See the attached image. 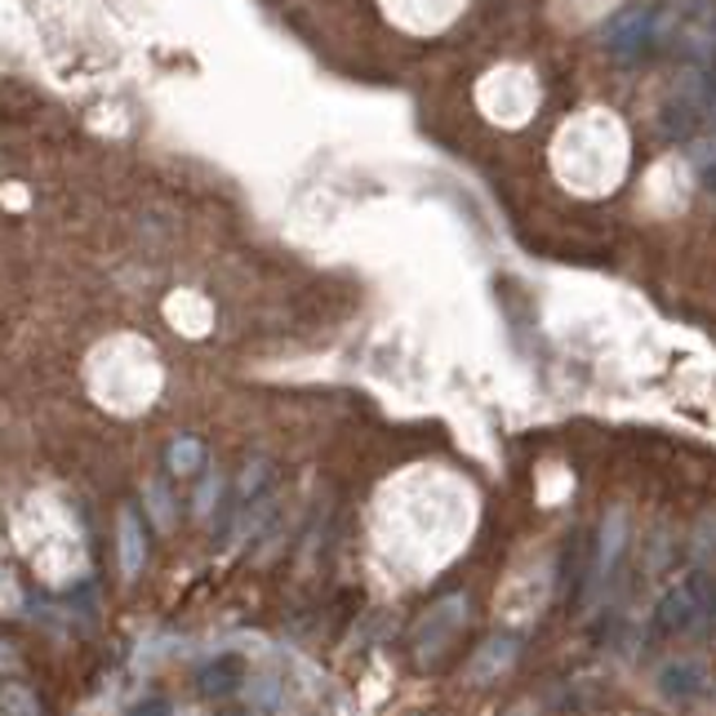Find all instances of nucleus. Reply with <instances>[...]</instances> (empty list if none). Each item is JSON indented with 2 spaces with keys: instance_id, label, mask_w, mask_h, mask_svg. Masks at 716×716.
<instances>
[{
  "instance_id": "obj_12",
  "label": "nucleus",
  "mask_w": 716,
  "mask_h": 716,
  "mask_svg": "<svg viewBox=\"0 0 716 716\" xmlns=\"http://www.w3.org/2000/svg\"><path fill=\"white\" fill-rule=\"evenodd\" d=\"M0 667H6V672H14V667H19V654H14L10 645H0Z\"/></svg>"
},
{
  "instance_id": "obj_1",
  "label": "nucleus",
  "mask_w": 716,
  "mask_h": 716,
  "mask_svg": "<svg viewBox=\"0 0 716 716\" xmlns=\"http://www.w3.org/2000/svg\"><path fill=\"white\" fill-rule=\"evenodd\" d=\"M703 610H707V579H703V574H689V579H681V583L663 596V605H658V627H663V632H689V627L703 618Z\"/></svg>"
},
{
  "instance_id": "obj_9",
  "label": "nucleus",
  "mask_w": 716,
  "mask_h": 716,
  "mask_svg": "<svg viewBox=\"0 0 716 716\" xmlns=\"http://www.w3.org/2000/svg\"><path fill=\"white\" fill-rule=\"evenodd\" d=\"M512 654H516V645H512V641H490V649L472 663V676H485L490 667H508V663H512Z\"/></svg>"
},
{
  "instance_id": "obj_11",
  "label": "nucleus",
  "mask_w": 716,
  "mask_h": 716,
  "mask_svg": "<svg viewBox=\"0 0 716 716\" xmlns=\"http://www.w3.org/2000/svg\"><path fill=\"white\" fill-rule=\"evenodd\" d=\"M214 499H218V477H209V481H205V485H201V494H196V512H201V516H205V512H209V503H214Z\"/></svg>"
},
{
  "instance_id": "obj_8",
  "label": "nucleus",
  "mask_w": 716,
  "mask_h": 716,
  "mask_svg": "<svg viewBox=\"0 0 716 716\" xmlns=\"http://www.w3.org/2000/svg\"><path fill=\"white\" fill-rule=\"evenodd\" d=\"M0 703H6L10 716H41V703L23 685H6V689H0Z\"/></svg>"
},
{
  "instance_id": "obj_6",
  "label": "nucleus",
  "mask_w": 716,
  "mask_h": 716,
  "mask_svg": "<svg viewBox=\"0 0 716 716\" xmlns=\"http://www.w3.org/2000/svg\"><path fill=\"white\" fill-rule=\"evenodd\" d=\"M201 463H205V450H201V441L183 437V441H174V446H170V468H174L178 477H192V472H201Z\"/></svg>"
},
{
  "instance_id": "obj_2",
  "label": "nucleus",
  "mask_w": 716,
  "mask_h": 716,
  "mask_svg": "<svg viewBox=\"0 0 716 716\" xmlns=\"http://www.w3.org/2000/svg\"><path fill=\"white\" fill-rule=\"evenodd\" d=\"M654 10L649 6H636V10H623L610 28H605V50L614 59H641L649 45H654Z\"/></svg>"
},
{
  "instance_id": "obj_4",
  "label": "nucleus",
  "mask_w": 716,
  "mask_h": 716,
  "mask_svg": "<svg viewBox=\"0 0 716 716\" xmlns=\"http://www.w3.org/2000/svg\"><path fill=\"white\" fill-rule=\"evenodd\" d=\"M143 556H147V543H143L139 516L125 508V512H121V570H125V574H139V570H143Z\"/></svg>"
},
{
  "instance_id": "obj_5",
  "label": "nucleus",
  "mask_w": 716,
  "mask_h": 716,
  "mask_svg": "<svg viewBox=\"0 0 716 716\" xmlns=\"http://www.w3.org/2000/svg\"><path fill=\"white\" fill-rule=\"evenodd\" d=\"M663 689L676 694V698L698 694L703 689V667L698 663H672V667H663Z\"/></svg>"
},
{
  "instance_id": "obj_3",
  "label": "nucleus",
  "mask_w": 716,
  "mask_h": 716,
  "mask_svg": "<svg viewBox=\"0 0 716 716\" xmlns=\"http://www.w3.org/2000/svg\"><path fill=\"white\" fill-rule=\"evenodd\" d=\"M241 681H245V663H241L236 654H218L214 663H205V667H201V689H205V694H214V698H223V694L241 689Z\"/></svg>"
},
{
  "instance_id": "obj_7",
  "label": "nucleus",
  "mask_w": 716,
  "mask_h": 716,
  "mask_svg": "<svg viewBox=\"0 0 716 716\" xmlns=\"http://www.w3.org/2000/svg\"><path fill=\"white\" fill-rule=\"evenodd\" d=\"M623 525H627V516H623V508H614L610 521H605V534H601V565H610V561L618 556V548H623Z\"/></svg>"
},
{
  "instance_id": "obj_10",
  "label": "nucleus",
  "mask_w": 716,
  "mask_h": 716,
  "mask_svg": "<svg viewBox=\"0 0 716 716\" xmlns=\"http://www.w3.org/2000/svg\"><path fill=\"white\" fill-rule=\"evenodd\" d=\"M130 716H174V703L161 698V694H152V698H139V703L130 707Z\"/></svg>"
}]
</instances>
